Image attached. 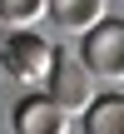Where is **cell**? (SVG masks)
<instances>
[{
	"instance_id": "7a4b0ae2",
	"label": "cell",
	"mask_w": 124,
	"mask_h": 134,
	"mask_svg": "<svg viewBox=\"0 0 124 134\" xmlns=\"http://www.w3.org/2000/svg\"><path fill=\"white\" fill-rule=\"evenodd\" d=\"M50 65H55V45H50V40H40L35 30L0 35V70H5L10 80L45 85V80H50Z\"/></svg>"
},
{
	"instance_id": "5b68a950",
	"label": "cell",
	"mask_w": 124,
	"mask_h": 134,
	"mask_svg": "<svg viewBox=\"0 0 124 134\" xmlns=\"http://www.w3.org/2000/svg\"><path fill=\"white\" fill-rule=\"evenodd\" d=\"M45 15H50L60 30L84 35L89 25H99V20L109 15V0H45Z\"/></svg>"
},
{
	"instance_id": "277c9868",
	"label": "cell",
	"mask_w": 124,
	"mask_h": 134,
	"mask_svg": "<svg viewBox=\"0 0 124 134\" xmlns=\"http://www.w3.org/2000/svg\"><path fill=\"white\" fill-rule=\"evenodd\" d=\"M15 134H70V119L75 114H65L45 90H30L20 104H15Z\"/></svg>"
},
{
	"instance_id": "3957f363",
	"label": "cell",
	"mask_w": 124,
	"mask_h": 134,
	"mask_svg": "<svg viewBox=\"0 0 124 134\" xmlns=\"http://www.w3.org/2000/svg\"><path fill=\"white\" fill-rule=\"evenodd\" d=\"M45 94L65 109V114H84V104L99 94V80L84 70V60L55 50V65H50V80H45Z\"/></svg>"
},
{
	"instance_id": "8992f818",
	"label": "cell",
	"mask_w": 124,
	"mask_h": 134,
	"mask_svg": "<svg viewBox=\"0 0 124 134\" xmlns=\"http://www.w3.org/2000/svg\"><path fill=\"white\" fill-rule=\"evenodd\" d=\"M84 134H124V90H104L84 104L80 114Z\"/></svg>"
},
{
	"instance_id": "ba28073f",
	"label": "cell",
	"mask_w": 124,
	"mask_h": 134,
	"mask_svg": "<svg viewBox=\"0 0 124 134\" xmlns=\"http://www.w3.org/2000/svg\"><path fill=\"white\" fill-rule=\"evenodd\" d=\"M0 35H5V25H0Z\"/></svg>"
},
{
	"instance_id": "52a82bcc",
	"label": "cell",
	"mask_w": 124,
	"mask_h": 134,
	"mask_svg": "<svg viewBox=\"0 0 124 134\" xmlns=\"http://www.w3.org/2000/svg\"><path fill=\"white\" fill-rule=\"evenodd\" d=\"M45 20V0H0V25H15V30H30Z\"/></svg>"
},
{
	"instance_id": "6da1fadb",
	"label": "cell",
	"mask_w": 124,
	"mask_h": 134,
	"mask_svg": "<svg viewBox=\"0 0 124 134\" xmlns=\"http://www.w3.org/2000/svg\"><path fill=\"white\" fill-rule=\"evenodd\" d=\"M80 60L94 80L104 85H124V15H104L99 25L84 30L80 40Z\"/></svg>"
}]
</instances>
